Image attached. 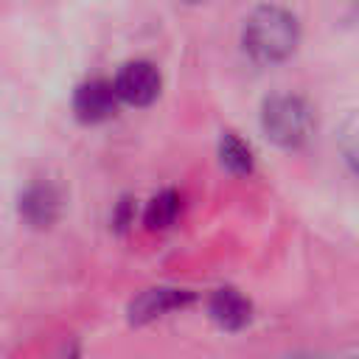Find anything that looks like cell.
Returning a JSON list of instances; mask_svg holds the SVG:
<instances>
[{
  "mask_svg": "<svg viewBox=\"0 0 359 359\" xmlns=\"http://www.w3.org/2000/svg\"><path fill=\"white\" fill-rule=\"evenodd\" d=\"M244 53L258 65H278L300 45V22L283 6H258L241 28Z\"/></svg>",
  "mask_w": 359,
  "mask_h": 359,
  "instance_id": "1",
  "label": "cell"
},
{
  "mask_svg": "<svg viewBox=\"0 0 359 359\" xmlns=\"http://www.w3.org/2000/svg\"><path fill=\"white\" fill-rule=\"evenodd\" d=\"M261 129L280 149H300L314 135V112L297 95H272L261 107Z\"/></svg>",
  "mask_w": 359,
  "mask_h": 359,
  "instance_id": "2",
  "label": "cell"
},
{
  "mask_svg": "<svg viewBox=\"0 0 359 359\" xmlns=\"http://www.w3.org/2000/svg\"><path fill=\"white\" fill-rule=\"evenodd\" d=\"M115 84V93L123 104H132V107H149L157 95H160V87H163V79H160V70L151 65V62H143V59H135V62H126L118 76L112 79Z\"/></svg>",
  "mask_w": 359,
  "mask_h": 359,
  "instance_id": "3",
  "label": "cell"
},
{
  "mask_svg": "<svg viewBox=\"0 0 359 359\" xmlns=\"http://www.w3.org/2000/svg\"><path fill=\"white\" fill-rule=\"evenodd\" d=\"M118 101L121 98H118L112 81H107V79H90V81H84V84L76 87V93H73V112L84 123H101V121H107V118L115 115Z\"/></svg>",
  "mask_w": 359,
  "mask_h": 359,
  "instance_id": "4",
  "label": "cell"
},
{
  "mask_svg": "<svg viewBox=\"0 0 359 359\" xmlns=\"http://www.w3.org/2000/svg\"><path fill=\"white\" fill-rule=\"evenodd\" d=\"M191 300H194V292H188V289H171V286L146 289V292H140L129 303V323H135V325L151 323V320L163 317L165 311H174V309L188 306Z\"/></svg>",
  "mask_w": 359,
  "mask_h": 359,
  "instance_id": "5",
  "label": "cell"
},
{
  "mask_svg": "<svg viewBox=\"0 0 359 359\" xmlns=\"http://www.w3.org/2000/svg\"><path fill=\"white\" fill-rule=\"evenodd\" d=\"M59 210H62V196L48 182H36L20 196V213L31 227H50L59 219Z\"/></svg>",
  "mask_w": 359,
  "mask_h": 359,
  "instance_id": "6",
  "label": "cell"
},
{
  "mask_svg": "<svg viewBox=\"0 0 359 359\" xmlns=\"http://www.w3.org/2000/svg\"><path fill=\"white\" fill-rule=\"evenodd\" d=\"M208 311H210V320H213L219 328H224V331H238V328H244V325L250 323V317H252L250 300H247L238 289H230V286L213 292V297H210V303H208Z\"/></svg>",
  "mask_w": 359,
  "mask_h": 359,
  "instance_id": "7",
  "label": "cell"
},
{
  "mask_svg": "<svg viewBox=\"0 0 359 359\" xmlns=\"http://www.w3.org/2000/svg\"><path fill=\"white\" fill-rule=\"evenodd\" d=\"M180 216V194L177 191H160L157 196H151V202L146 205L143 222L149 230H165L174 224V219Z\"/></svg>",
  "mask_w": 359,
  "mask_h": 359,
  "instance_id": "8",
  "label": "cell"
},
{
  "mask_svg": "<svg viewBox=\"0 0 359 359\" xmlns=\"http://www.w3.org/2000/svg\"><path fill=\"white\" fill-rule=\"evenodd\" d=\"M219 160H222V165L230 174H250L252 171V151L233 132H224L222 135V140H219Z\"/></svg>",
  "mask_w": 359,
  "mask_h": 359,
  "instance_id": "9",
  "label": "cell"
},
{
  "mask_svg": "<svg viewBox=\"0 0 359 359\" xmlns=\"http://www.w3.org/2000/svg\"><path fill=\"white\" fill-rule=\"evenodd\" d=\"M345 163H348V168L359 177V129L345 140Z\"/></svg>",
  "mask_w": 359,
  "mask_h": 359,
  "instance_id": "10",
  "label": "cell"
},
{
  "mask_svg": "<svg viewBox=\"0 0 359 359\" xmlns=\"http://www.w3.org/2000/svg\"><path fill=\"white\" fill-rule=\"evenodd\" d=\"M112 222H115V227H126L132 222V205H129V199H123L118 205V213L112 216Z\"/></svg>",
  "mask_w": 359,
  "mask_h": 359,
  "instance_id": "11",
  "label": "cell"
},
{
  "mask_svg": "<svg viewBox=\"0 0 359 359\" xmlns=\"http://www.w3.org/2000/svg\"><path fill=\"white\" fill-rule=\"evenodd\" d=\"M182 3H191L194 6V3H205V0H182Z\"/></svg>",
  "mask_w": 359,
  "mask_h": 359,
  "instance_id": "12",
  "label": "cell"
},
{
  "mask_svg": "<svg viewBox=\"0 0 359 359\" xmlns=\"http://www.w3.org/2000/svg\"><path fill=\"white\" fill-rule=\"evenodd\" d=\"M297 359H314V356H297Z\"/></svg>",
  "mask_w": 359,
  "mask_h": 359,
  "instance_id": "13",
  "label": "cell"
},
{
  "mask_svg": "<svg viewBox=\"0 0 359 359\" xmlns=\"http://www.w3.org/2000/svg\"><path fill=\"white\" fill-rule=\"evenodd\" d=\"M353 359H359V356H353Z\"/></svg>",
  "mask_w": 359,
  "mask_h": 359,
  "instance_id": "14",
  "label": "cell"
}]
</instances>
